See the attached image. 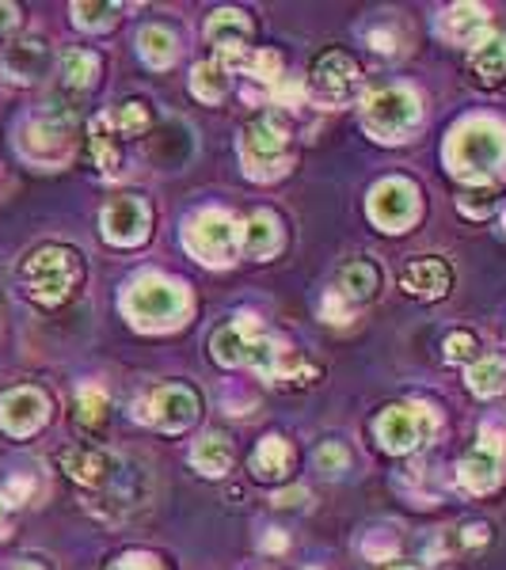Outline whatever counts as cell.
<instances>
[{
    "instance_id": "45",
    "label": "cell",
    "mask_w": 506,
    "mask_h": 570,
    "mask_svg": "<svg viewBox=\"0 0 506 570\" xmlns=\"http://www.w3.org/2000/svg\"><path fill=\"white\" fill-rule=\"evenodd\" d=\"M16 27V8L12 4H0V34H8Z\"/></svg>"
},
{
    "instance_id": "39",
    "label": "cell",
    "mask_w": 506,
    "mask_h": 570,
    "mask_svg": "<svg viewBox=\"0 0 506 570\" xmlns=\"http://www.w3.org/2000/svg\"><path fill=\"white\" fill-rule=\"evenodd\" d=\"M31 491H34V484L27 476H16V479H8L4 484V491H0V502L12 510V506H23V502H31Z\"/></svg>"
},
{
    "instance_id": "25",
    "label": "cell",
    "mask_w": 506,
    "mask_h": 570,
    "mask_svg": "<svg viewBox=\"0 0 506 570\" xmlns=\"http://www.w3.org/2000/svg\"><path fill=\"white\" fill-rule=\"evenodd\" d=\"M229 77H233V73H229L225 61L210 58V61H202V65H194L191 92L199 95L202 103H221L229 95V88H233V80H229Z\"/></svg>"
},
{
    "instance_id": "46",
    "label": "cell",
    "mask_w": 506,
    "mask_h": 570,
    "mask_svg": "<svg viewBox=\"0 0 506 570\" xmlns=\"http://www.w3.org/2000/svg\"><path fill=\"white\" fill-rule=\"evenodd\" d=\"M8 529H12V521H8V506L0 502V540L8 537Z\"/></svg>"
},
{
    "instance_id": "16",
    "label": "cell",
    "mask_w": 506,
    "mask_h": 570,
    "mask_svg": "<svg viewBox=\"0 0 506 570\" xmlns=\"http://www.w3.org/2000/svg\"><path fill=\"white\" fill-rule=\"evenodd\" d=\"M50 418V399L39 388H12L0 396V426L12 438H31L47 426Z\"/></svg>"
},
{
    "instance_id": "21",
    "label": "cell",
    "mask_w": 506,
    "mask_h": 570,
    "mask_svg": "<svg viewBox=\"0 0 506 570\" xmlns=\"http://www.w3.org/2000/svg\"><path fill=\"white\" fill-rule=\"evenodd\" d=\"M282 247V225L271 210H255L252 217L240 225V252L247 259H271Z\"/></svg>"
},
{
    "instance_id": "7",
    "label": "cell",
    "mask_w": 506,
    "mask_h": 570,
    "mask_svg": "<svg viewBox=\"0 0 506 570\" xmlns=\"http://www.w3.org/2000/svg\"><path fill=\"white\" fill-rule=\"evenodd\" d=\"M183 247L206 266H229L240 252V221L225 210H199L183 221Z\"/></svg>"
},
{
    "instance_id": "29",
    "label": "cell",
    "mask_w": 506,
    "mask_h": 570,
    "mask_svg": "<svg viewBox=\"0 0 506 570\" xmlns=\"http://www.w3.org/2000/svg\"><path fill=\"white\" fill-rule=\"evenodd\" d=\"M233 69H236V73H244L247 80H255V84L271 88V92H274V84L282 80V58H279L274 50L244 53V58H240Z\"/></svg>"
},
{
    "instance_id": "3",
    "label": "cell",
    "mask_w": 506,
    "mask_h": 570,
    "mask_svg": "<svg viewBox=\"0 0 506 570\" xmlns=\"http://www.w3.org/2000/svg\"><path fill=\"white\" fill-rule=\"evenodd\" d=\"M423 122V100L404 84H385L373 88L362 100V130L373 141H385V145H399L407 141Z\"/></svg>"
},
{
    "instance_id": "2",
    "label": "cell",
    "mask_w": 506,
    "mask_h": 570,
    "mask_svg": "<svg viewBox=\"0 0 506 570\" xmlns=\"http://www.w3.org/2000/svg\"><path fill=\"white\" fill-rule=\"evenodd\" d=\"M122 312L141 332H172L191 312V293L168 274H141L122 293Z\"/></svg>"
},
{
    "instance_id": "15",
    "label": "cell",
    "mask_w": 506,
    "mask_h": 570,
    "mask_svg": "<svg viewBox=\"0 0 506 570\" xmlns=\"http://www.w3.org/2000/svg\"><path fill=\"white\" fill-rule=\"evenodd\" d=\"M263 338H266V332H263L260 319H255L252 312H240V316H233V324L217 327L210 350L221 365H247V369H252Z\"/></svg>"
},
{
    "instance_id": "19",
    "label": "cell",
    "mask_w": 506,
    "mask_h": 570,
    "mask_svg": "<svg viewBox=\"0 0 506 570\" xmlns=\"http://www.w3.org/2000/svg\"><path fill=\"white\" fill-rule=\"evenodd\" d=\"M47 65H50V53L42 39H20L0 53V69H4V77L16 80V84H34V80L47 73Z\"/></svg>"
},
{
    "instance_id": "48",
    "label": "cell",
    "mask_w": 506,
    "mask_h": 570,
    "mask_svg": "<svg viewBox=\"0 0 506 570\" xmlns=\"http://www.w3.org/2000/svg\"><path fill=\"white\" fill-rule=\"evenodd\" d=\"M385 570H415V567H385Z\"/></svg>"
},
{
    "instance_id": "41",
    "label": "cell",
    "mask_w": 506,
    "mask_h": 570,
    "mask_svg": "<svg viewBox=\"0 0 506 570\" xmlns=\"http://www.w3.org/2000/svg\"><path fill=\"white\" fill-rule=\"evenodd\" d=\"M320 312H324V316L332 319V324H343V319H351V305H346V301H343L335 289L324 297V305H320Z\"/></svg>"
},
{
    "instance_id": "1",
    "label": "cell",
    "mask_w": 506,
    "mask_h": 570,
    "mask_svg": "<svg viewBox=\"0 0 506 570\" xmlns=\"http://www.w3.org/2000/svg\"><path fill=\"white\" fill-rule=\"evenodd\" d=\"M442 156H446V167L457 180L492 186L506 175V126L499 119L473 114V119L453 126Z\"/></svg>"
},
{
    "instance_id": "42",
    "label": "cell",
    "mask_w": 506,
    "mask_h": 570,
    "mask_svg": "<svg viewBox=\"0 0 506 570\" xmlns=\"http://www.w3.org/2000/svg\"><path fill=\"white\" fill-rule=\"evenodd\" d=\"M487 525L484 521H476V525H465V529H461V540H465V548H479V544H487Z\"/></svg>"
},
{
    "instance_id": "35",
    "label": "cell",
    "mask_w": 506,
    "mask_h": 570,
    "mask_svg": "<svg viewBox=\"0 0 506 570\" xmlns=\"http://www.w3.org/2000/svg\"><path fill=\"white\" fill-rule=\"evenodd\" d=\"M114 130L122 133V138H141V133L149 130V106L130 100L119 106V114H114Z\"/></svg>"
},
{
    "instance_id": "32",
    "label": "cell",
    "mask_w": 506,
    "mask_h": 570,
    "mask_svg": "<svg viewBox=\"0 0 506 570\" xmlns=\"http://www.w3.org/2000/svg\"><path fill=\"white\" fill-rule=\"evenodd\" d=\"M362 556H366L370 563H393L399 556V537L393 529H370L366 537H362Z\"/></svg>"
},
{
    "instance_id": "47",
    "label": "cell",
    "mask_w": 506,
    "mask_h": 570,
    "mask_svg": "<svg viewBox=\"0 0 506 570\" xmlns=\"http://www.w3.org/2000/svg\"><path fill=\"white\" fill-rule=\"evenodd\" d=\"M8 570H42L39 563H31V559H20V563H12Z\"/></svg>"
},
{
    "instance_id": "4",
    "label": "cell",
    "mask_w": 506,
    "mask_h": 570,
    "mask_svg": "<svg viewBox=\"0 0 506 570\" xmlns=\"http://www.w3.org/2000/svg\"><path fill=\"white\" fill-rule=\"evenodd\" d=\"M20 278H23L27 297H31L34 305L53 308L73 297V289L80 285V278H84V263H80L73 247L50 244V247H39V252L23 263Z\"/></svg>"
},
{
    "instance_id": "37",
    "label": "cell",
    "mask_w": 506,
    "mask_h": 570,
    "mask_svg": "<svg viewBox=\"0 0 506 570\" xmlns=\"http://www.w3.org/2000/svg\"><path fill=\"white\" fill-rule=\"evenodd\" d=\"M461 213H465V217H487V213L495 210V191L492 186H479V191H468V194H461Z\"/></svg>"
},
{
    "instance_id": "9",
    "label": "cell",
    "mask_w": 506,
    "mask_h": 570,
    "mask_svg": "<svg viewBox=\"0 0 506 570\" xmlns=\"http://www.w3.org/2000/svg\"><path fill=\"white\" fill-rule=\"evenodd\" d=\"M362 92V69L351 53L327 50L324 58H316L313 73H308V95L324 106H346L354 103Z\"/></svg>"
},
{
    "instance_id": "18",
    "label": "cell",
    "mask_w": 506,
    "mask_h": 570,
    "mask_svg": "<svg viewBox=\"0 0 506 570\" xmlns=\"http://www.w3.org/2000/svg\"><path fill=\"white\" fill-rule=\"evenodd\" d=\"M438 34L453 47H484L492 39V16L479 4H453L438 16Z\"/></svg>"
},
{
    "instance_id": "13",
    "label": "cell",
    "mask_w": 506,
    "mask_h": 570,
    "mask_svg": "<svg viewBox=\"0 0 506 570\" xmlns=\"http://www.w3.org/2000/svg\"><path fill=\"white\" fill-rule=\"evenodd\" d=\"M58 460H61V468H65V476L73 479V484L88 487L92 495L111 491L130 468L126 460H119L107 449H95V445H73V449H65Z\"/></svg>"
},
{
    "instance_id": "33",
    "label": "cell",
    "mask_w": 506,
    "mask_h": 570,
    "mask_svg": "<svg viewBox=\"0 0 506 570\" xmlns=\"http://www.w3.org/2000/svg\"><path fill=\"white\" fill-rule=\"evenodd\" d=\"M114 16H119V4H73V23L84 27V31H107V27L114 23Z\"/></svg>"
},
{
    "instance_id": "34",
    "label": "cell",
    "mask_w": 506,
    "mask_h": 570,
    "mask_svg": "<svg viewBox=\"0 0 506 570\" xmlns=\"http://www.w3.org/2000/svg\"><path fill=\"white\" fill-rule=\"evenodd\" d=\"M107 126H111V119H95L92 122V156H95V164H100L103 172H114V167H119V149H114Z\"/></svg>"
},
{
    "instance_id": "30",
    "label": "cell",
    "mask_w": 506,
    "mask_h": 570,
    "mask_svg": "<svg viewBox=\"0 0 506 570\" xmlns=\"http://www.w3.org/2000/svg\"><path fill=\"white\" fill-rule=\"evenodd\" d=\"M473 73L484 84H499L506 77V39H487L484 47L473 50Z\"/></svg>"
},
{
    "instance_id": "22",
    "label": "cell",
    "mask_w": 506,
    "mask_h": 570,
    "mask_svg": "<svg viewBox=\"0 0 506 570\" xmlns=\"http://www.w3.org/2000/svg\"><path fill=\"white\" fill-rule=\"evenodd\" d=\"M293 468V449L286 438H279V434H271V438H263L255 445L252 452V476L263 479V484H279V479H286Z\"/></svg>"
},
{
    "instance_id": "27",
    "label": "cell",
    "mask_w": 506,
    "mask_h": 570,
    "mask_svg": "<svg viewBox=\"0 0 506 570\" xmlns=\"http://www.w3.org/2000/svg\"><path fill=\"white\" fill-rule=\"evenodd\" d=\"M58 73L69 92H88V88L95 84V77H100V58H95L92 50H69L65 58H61Z\"/></svg>"
},
{
    "instance_id": "44",
    "label": "cell",
    "mask_w": 506,
    "mask_h": 570,
    "mask_svg": "<svg viewBox=\"0 0 506 570\" xmlns=\"http://www.w3.org/2000/svg\"><path fill=\"white\" fill-rule=\"evenodd\" d=\"M370 47L377 53H396V39L388 31H370Z\"/></svg>"
},
{
    "instance_id": "6",
    "label": "cell",
    "mask_w": 506,
    "mask_h": 570,
    "mask_svg": "<svg viewBox=\"0 0 506 570\" xmlns=\"http://www.w3.org/2000/svg\"><path fill=\"white\" fill-rule=\"evenodd\" d=\"M73 141H77V119L65 106H47V111L31 114L20 130V153L31 164L42 167H58L73 156Z\"/></svg>"
},
{
    "instance_id": "24",
    "label": "cell",
    "mask_w": 506,
    "mask_h": 570,
    "mask_svg": "<svg viewBox=\"0 0 506 570\" xmlns=\"http://www.w3.org/2000/svg\"><path fill=\"white\" fill-rule=\"evenodd\" d=\"M138 50H141V61L153 69H168L175 58H180V39H175V31H168V27H145V31L138 34Z\"/></svg>"
},
{
    "instance_id": "28",
    "label": "cell",
    "mask_w": 506,
    "mask_h": 570,
    "mask_svg": "<svg viewBox=\"0 0 506 570\" xmlns=\"http://www.w3.org/2000/svg\"><path fill=\"white\" fill-rule=\"evenodd\" d=\"M373 289H377V266L366 263V259H354L346 263L340 271V297L351 305V301H370Z\"/></svg>"
},
{
    "instance_id": "26",
    "label": "cell",
    "mask_w": 506,
    "mask_h": 570,
    "mask_svg": "<svg viewBox=\"0 0 506 570\" xmlns=\"http://www.w3.org/2000/svg\"><path fill=\"white\" fill-rule=\"evenodd\" d=\"M111 423V399L103 396V388L84 385L77 391V426L88 434H103Z\"/></svg>"
},
{
    "instance_id": "20",
    "label": "cell",
    "mask_w": 506,
    "mask_h": 570,
    "mask_svg": "<svg viewBox=\"0 0 506 570\" xmlns=\"http://www.w3.org/2000/svg\"><path fill=\"white\" fill-rule=\"evenodd\" d=\"M399 285H404V293H412V297H419V301H438L449 293L453 271L442 259H415L404 266Z\"/></svg>"
},
{
    "instance_id": "38",
    "label": "cell",
    "mask_w": 506,
    "mask_h": 570,
    "mask_svg": "<svg viewBox=\"0 0 506 570\" xmlns=\"http://www.w3.org/2000/svg\"><path fill=\"white\" fill-rule=\"evenodd\" d=\"M346 465H351V457H346L343 445L327 441L324 449H316V468L324 471V476H340V471H346Z\"/></svg>"
},
{
    "instance_id": "43",
    "label": "cell",
    "mask_w": 506,
    "mask_h": 570,
    "mask_svg": "<svg viewBox=\"0 0 506 570\" xmlns=\"http://www.w3.org/2000/svg\"><path fill=\"white\" fill-rule=\"evenodd\" d=\"M305 487H290V491H279L274 495V506H282V510H293V506H305Z\"/></svg>"
},
{
    "instance_id": "17",
    "label": "cell",
    "mask_w": 506,
    "mask_h": 570,
    "mask_svg": "<svg viewBox=\"0 0 506 570\" xmlns=\"http://www.w3.org/2000/svg\"><path fill=\"white\" fill-rule=\"evenodd\" d=\"M206 39H210L213 53H217V61H225L229 73H233V65L244 58L247 42H252V23H247V16L236 12V8H221V12L210 16Z\"/></svg>"
},
{
    "instance_id": "10",
    "label": "cell",
    "mask_w": 506,
    "mask_h": 570,
    "mask_svg": "<svg viewBox=\"0 0 506 570\" xmlns=\"http://www.w3.org/2000/svg\"><path fill=\"white\" fill-rule=\"evenodd\" d=\"M366 213L381 233H407L415 225V217H419V186L399 180V175L381 180L370 191Z\"/></svg>"
},
{
    "instance_id": "14",
    "label": "cell",
    "mask_w": 506,
    "mask_h": 570,
    "mask_svg": "<svg viewBox=\"0 0 506 570\" xmlns=\"http://www.w3.org/2000/svg\"><path fill=\"white\" fill-rule=\"evenodd\" d=\"M149 228H153V210H149L145 199L138 194H122L111 206L103 210V236L119 247H138L149 240Z\"/></svg>"
},
{
    "instance_id": "40",
    "label": "cell",
    "mask_w": 506,
    "mask_h": 570,
    "mask_svg": "<svg viewBox=\"0 0 506 570\" xmlns=\"http://www.w3.org/2000/svg\"><path fill=\"white\" fill-rule=\"evenodd\" d=\"M107 570H164L160 567V559L156 556H145V551H130V556H122V559H114Z\"/></svg>"
},
{
    "instance_id": "12",
    "label": "cell",
    "mask_w": 506,
    "mask_h": 570,
    "mask_svg": "<svg viewBox=\"0 0 506 570\" xmlns=\"http://www.w3.org/2000/svg\"><path fill=\"white\" fill-rule=\"evenodd\" d=\"M133 418L156 426V430L164 434H183L186 426H194V418H199V396L183 385H164L156 388L153 396L138 399Z\"/></svg>"
},
{
    "instance_id": "36",
    "label": "cell",
    "mask_w": 506,
    "mask_h": 570,
    "mask_svg": "<svg viewBox=\"0 0 506 570\" xmlns=\"http://www.w3.org/2000/svg\"><path fill=\"white\" fill-rule=\"evenodd\" d=\"M476 338L468 335V332H453L449 338H446V346H442V354H446V362H453V365H473L476 362Z\"/></svg>"
},
{
    "instance_id": "11",
    "label": "cell",
    "mask_w": 506,
    "mask_h": 570,
    "mask_svg": "<svg viewBox=\"0 0 506 570\" xmlns=\"http://www.w3.org/2000/svg\"><path fill=\"white\" fill-rule=\"evenodd\" d=\"M506 476V449L503 438H495L492 426H484V434L476 438L473 449L461 457L457 479L468 495H492Z\"/></svg>"
},
{
    "instance_id": "8",
    "label": "cell",
    "mask_w": 506,
    "mask_h": 570,
    "mask_svg": "<svg viewBox=\"0 0 506 570\" xmlns=\"http://www.w3.org/2000/svg\"><path fill=\"white\" fill-rule=\"evenodd\" d=\"M438 434V415L426 404H396L377 415V441L385 452H419Z\"/></svg>"
},
{
    "instance_id": "23",
    "label": "cell",
    "mask_w": 506,
    "mask_h": 570,
    "mask_svg": "<svg viewBox=\"0 0 506 570\" xmlns=\"http://www.w3.org/2000/svg\"><path fill=\"white\" fill-rule=\"evenodd\" d=\"M233 460H236V449H233V441H229L225 434H206V438H199V441H194V449H191V465L210 479L225 476V471L233 468Z\"/></svg>"
},
{
    "instance_id": "31",
    "label": "cell",
    "mask_w": 506,
    "mask_h": 570,
    "mask_svg": "<svg viewBox=\"0 0 506 570\" xmlns=\"http://www.w3.org/2000/svg\"><path fill=\"white\" fill-rule=\"evenodd\" d=\"M468 388L476 396H499L506 388V362L503 358H476L468 365Z\"/></svg>"
},
{
    "instance_id": "5",
    "label": "cell",
    "mask_w": 506,
    "mask_h": 570,
    "mask_svg": "<svg viewBox=\"0 0 506 570\" xmlns=\"http://www.w3.org/2000/svg\"><path fill=\"white\" fill-rule=\"evenodd\" d=\"M240 164L247 180H282L290 172V126L279 114H260L240 133Z\"/></svg>"
}]
</instances>
